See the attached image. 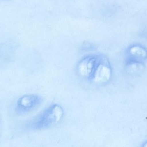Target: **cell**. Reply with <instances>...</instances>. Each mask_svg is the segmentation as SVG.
Instances as JSON below:
<instances>
[{"instance_id": "5", "label": "cell", "mask_w": 147, "mask_h": 147, "mask_svg": "<svg viewBox=\"0 0 147 147\" xmlns=\"http://www.w3.org/2000/svg\"><path fill=\"white\" fill-rule=\"evenodd\" d=\"M130 51L133 55H135L137 57H145L146 54V50L139 46H135L131 47Z\"/></svg>"}, {"instance_id": "4", "label": "cell", "mask_w": 147, "mask_h": 147, "mask_svg": "<svg viewBox=\"0 0 147 147\" xmlns=\"http://www.w3.org/2000/svg\"><path fill=\"white\" fill-rule=\"evenodd\" d=\"M42 100V98L38 95L23 96L17 101V108L21 112H29L38 107L41 103Z\"/></svg>"}, {"instance_id": "1", "label": "cell", "mask_w": 147, "mask_h": 147, "mask_svg": "<svg viewBox=\"0 0 147 147\" xmlns=\"http://www.w3.org/2000/svg\"><path fill=\"white\" fill-rule=\"evenodd\" d=\"M63 115V109L60 105L53 104L33 120L30 126L36 130L49 128L57 124Z\"/></svg>"}, {"instance_id": "2", "label": "cell", "mask_w": 147, "mask_h": 147, "mask_svg": "<svg viewBox=\"0 0 147 147\" xmlns=\"http://www.w3.org/2000/svg\"><path fill=\"white\" fill-rule=\"evenodd\" d=\"M101 56V55H90L83 58L77 66V71L79 75L83 78L90 81Z\"/></svg>"}, {"instance_id": "6", "label": "cell", "mask_w": 147, "mask_h": 147, "mask_svg": "<svg viewBox=\"0 0 147 147\" xmlns=\"http://www.w3.org/2000/svg\"><path fill=\"white\" fill-rule=\"evenodd\" d=\"M147 146V145H146V146Z\"/></svg>"}, {"instance_id": "3", "label": "cell", "mask_w": 147, "mask_h": 147, "mask_svg": "<svg viewBox=\"0 0 147 147\" xmlns=\"http://www.w3.org/2000/svg\"><path fill=\"white\" fill-rule=\"evenodd\" d=\"M111 75L109 63L105 57L102 56L90 81L97 84H102L110 80Z\"/></svg>"}]
</instances>
